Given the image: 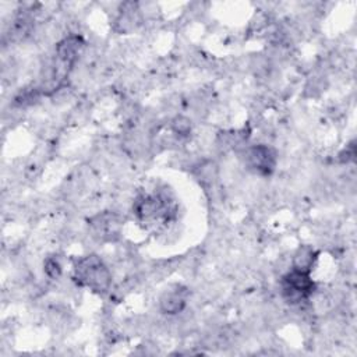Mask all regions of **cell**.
Returning a JSON list of instances; mask_svg holds the SVG:
<instances>
[{"instance_id":"ba28073f","label":"cell","mask_w":357,"mask_h":357,"mask_svg":"<svg viewBox=\"0 0 357 357\" xmlns=\"http://www.w3.org/2000/svg\"><path fill=\"white\" fill-rule=\"evenodd\" d=\"M94 228L104 237L118 236L119 232H120V221L118 219L116 215L104 214V215H100V216L95 218Z\"/></svg>"},{"instance_id":"7a4b0ae2","label":"cell","mask_w":357,"mask_h":357,"mask_svg":"<svg viewBox=\"0 0 357 357\" xmlns=\"http://www.w3.org/2000/svg\"><path fill=\"white\" fill-rule=\"evenodd\" d=\"M315 290V282L308 272L293 269L280 279V293L289 304H300L307 301Z\"/></svg>"},{"instance_id":"277c9868","label":"cell","mask_w":357,"mask_h":357,"mask_svg":"<svg viewBox=\"0 0 357 357\" xmlns=\"http://www.w3.org/2000/svg\"><path fill=\"white\" fill-rule=\"evenodd\" d=\"M134 212L143 222L169 221L173 214L172 200L162 194L143 196L134 204Z\"/></svg>"},{"instance_id":"52a82bcc","label":"cell","mask_w":357,"mask_h":357,"mask_svg":"<svg viewBox=\"0 0 357 357\" xmlns=\"http://www.w3.org/2000/svg\"><path fill=\"white\" fill-rule=\"evenodd\" d=\"M318 258V253L310 246H300L293 255V269L311 273Z\"/></svg>"},{"instance_id":"3957f363","label":"cell","mask_w":357,"mask_h":357,"mask_svg":"<svg viewBox=\"0 0 357 357\" xmlns=\"http://www.w3.org/2000/svg\"><path fill=\"white\" fill-rule=\"evenodd\" d=\"M84 40L80 35H69L63 38L56 47V65L54 70L55 80H63L79 61L83 49Z\"/></svg>"},{"instance_id":"5b68a950","label":"cell","mask_w":357,"mask_h":357,"mask_svg":"<svg viewBox=\"0 0 357 357\" xmlns=\"http://www.w3.org/2000/svg\"><path fill=\"white\" fill-rule=\"evenodd\" d=\"M278 157L273 148L258 144L253 145L246 151V164L248 169L261 176H269L276 168Z\"/></svg>"},{"instance_id":"7c38bea8","label":"cell","mask_w":357,"mask_h":357,"mask_svg":"<svg viewBox=\"0 0 357 357\" xmlns=\"http://www.w3.org/2000/svg\"><path fill=\"white\" fill-rule=\"evenodd\" d=\"M356 158V148H354V143H350L340 154H339V161L342 164H349L353 162Z\"/></svg>"},{"instance_id":"8fae6325","label":"cell","mask_w":357,"mask_h":357,"mask_svg":"<svg viewBox=\"0 0 357 357\" xmlns=\"http://www.w3.org/2000/svg\"><path fill=\"white\" fill-rule=\"evenodd\" d=\"M172 129H173V132H175L176 134L184 137V136H187V134L190 133L191 125H190V122H189L186 118L179 116V118H176V119L172 122Z\"/></svg>"},{"instance_id":"30bf717a","label":"cell","mask_w":357,"mask_h":357,"mask_svg":"<svg viewBox=\"0 0 357 357\" xmlns=\"http://www.w3.org/2000/svg\"><path fill=\"white\" fill-rule=\"evenodd\" d=\"M45 273L51 278V279H56L61 276L62 273V265L59 262L58 258H54V257H49L47 261H45Z\"/></svg>"},{"instance_id":"9c48e42d","label":"cell","mask_w":357,"mask_h":357,"mask_svg":"<svg viewBox=\"0 0 357 357\" xmlns=\"http://www.w3.org/2000/svg\"><path fill=\"white\" fill-rule=\"evenodd\" d=\"M138 8L136 3H125L120 10V16L118 19V24L122 26V31L126 33L129 30H134L137 23L140 22L138 19Z\"/></svg>"},{"instance_id":"6da1fadb","label":"cell","mask_w":357,"mask_h":357,"mask_svg":"<svg viewBox=\"0 0 357 357\" xmlns=\"http://www.w3.org/2000/svg\"><path fill=\"white\" fill-rule=\"evenodd\" d=\"M74 279L95 293H105L111 286L112 275L101 257L88 254L74 262Z\"/></svg>"},{"instance_id":"8992f818","label":"cell","mask_w":357,"mask_h":357,"mask_svg":"<svg viewBox=\"0 0 357 357\" xmlns=\"http://www.w3.org/2000/svg\"><path fill=\"white\" fill-rule=\"evenodd\" d=\"M187 297L189 292L184 286L173 285L161 294L159 308L168 315H176L186 308Z\"/></svg>"}]
</instances>
